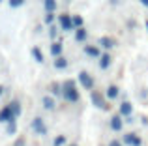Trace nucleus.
I'll return each instance as SVG.
<instances>
[{
	"label": "nucleus",
	"instance_id": "a211bd4d",
	"mask_svg": "<svg viewBox=\"0 0 148 146\" xmlns=\"http://www.w3.org/2000/svg\"><path fill=\"white\" fill-rule=\"evenodd\" d=\"M86 38H88V32L84 28H77L75 30V40L77 41H86Z\"/></svg>",
	"mask_w": 148,
	"mask_h": 146
},
{
	"label": "nucleus",
	"instance_id": "423d86ee",
	"mask_svg": "<svg viewBox=\"0 0 148 146\" xmlns=\"http://www.w3.org/2000/svg\"><path fill=\"white\" fill-rule=\"evenodd\" d=\"M58 23H60L62 30H71V28H73L71 15H68V13H62V15H58Z\"/></svg>",
	"mask_w": 148,
	"mask_h": 146
},
{
	"label": "nucleus",
	"instance_id": "a878e982",
	"mask_svg": "<svg viewBox=\"0 0 148 146\" xmlns=\"http://www.w3.org/2000/svg\"><path fill=\"white\" fill-rule=\"evenodd\" d=\"M45 23H47V25H53V23H54V15L47 13V15H45Z\"/></svg>",
	"mask_w": 148,
	"mask_h": 146
},
{
	"label": "nucleus",
	"instance_id": "ddd939ff",
	"mask_svg": "<svg viewBox=\"0 0 148 146\" xmlns=\"http://www.w3.org/2000/svg\"><path fill=\"white\" fill-rule=\"evenodd\" d=\"M122 118L118 116V114H114V116L111 118V129L112 131H120V129H122Z\"/></svg>",
	"mask_w": 148,
	"mask_h": 146
},
{
	"label": "nucleus",
	"instance_id": "412c9836",
	"mask_svg": "<svg viewBox=\"0 0 148 146\" xmlns=\"http://www.w3.org/2000/svg\"><path fill=\"white\" fill-rule=\"evenodd\" d=\"M51 92H53L56 98H62V84H51Z\"/></svg>",
	"mask_w": 148,
	"mask_h": 146
},
{
	"label": "nucleus",
	"instance_id": "f3484780",
	"mask_svg": "<svg viewBox=\"0 0 148 146\" xmlns=\"http://www.w3.org/2000/svg\"><path fill=\"white\" fill-rule=\"evenodd\" d=\"M54 68H56V70H66V68H68V60H66L64 56L54 58Z\"/></svg>",
	"mask_w": 148,
	"mask_h": 146
},
{
	"label": "nucleus",
	"instance_id": "bb28decb",
	"mask_svg": "<svg viewBox=\"0 0 148 146\" xmlns=\"http://www.w3.org/2000/svg\"><path fill=\"white\" fill-rule=\"evenodd\" d=\"M109 146H122V141H111Z\"/></svg>",
	"mask_w": 148,
	"mask_h": 146
},
{
	"label": "nucleus",
	"instance_id": "cd10ccee",
	"mask_svg": "<svg viewBox=\"0 0 148 146\" xmlns=\"http://www.w3.org/2000/svg\"><path fill=\"white\" fill-rule=\"evenodd\" d=\"M56 36V30H54V26H51V38Z\"/></svg>",
	"mask_w": 148,
	"mask_h": 146
},
{
	"label": "nucleus",
	"instance_id": "7c9ffc66",
	"mask_svg": "<svg viewBox=\"0 0 148 146\" xmlns=\"http://www.w3.org/2000/svg\"><path fill=\"white\" fill-rule=\"evenodd\" d=\"M145 25H146V30H148V19H146V23H145Z\"/></svg>",
	"mask_w": 148,
	"mask_h": 146
},
{
	"label": "nucleus",
	"instance_id": "39448f33",
	"mask_svg": "<svg viewBox=\"0 0 148 146\" xmlns=\"http://www.w3.org/2000/svg\"><path fill=\"white\" fill-rule=\"evenodd\" d=\"M15 120V116H13V113H11V109H10V105H6L2 111H0V124H10V122H13Z\"/></svg>",
	"mask_w": 148,
	"mask_h": 146
},
{
	"label": "nucleus",
	"instance_id": "9b49d317",
	"mask_svg": "<svg viewBox=\"0 0 148 146\" xmlns=\"http://www.w3.org/2000/svg\"><path fill=\"white\" fill-rule=\"evenodd\" d=\"M41 105H43V109H47V111H54L56 103H54V99L51 98V96H43V98H41Z\"/></svg>",
	"mask_w": 148,
	"mask_h": 146
},
{
	"label": "nucleus",
	"instance_id": "393cba45",
	"mask_svg": "<svg viewBox=\"0 0 148 146\" xmlns=\"http://www.w3.org/2000/svg\"><path fill=\"white\" fill-rule=\"evenodd\" d=\"M15 131H17V126H15V120H13V122H10V124H8V133H10V135H13Z\"/></svg>",
	"mask_w": 148,
	"mask_h": 146
},
{
	"label": "nucleus",
	"instance_id": "9d476101",
	"mask_svg": "<svg viewBox=\"0 0 148 146\" xmlns=\"http://www.w3.org/2000/svg\"><path fill=\"white\" fill-rule=\"evenodd\" d=\"M118 94H120V88L116 86V84H111V86L107 88V92H105V98L107 99H116Z\"/></svg>",
	"mask_w": 148,
	"mask_h": 146
},
{
	"label": "nucleus",
	"instance_id": "c756f323",
	"mask_svg": "<svg viewBox=\"0 0 148 146\" xmlns=\"http://www.w3.org/2000/svg\"><path fill=\"white\" fill-rule=\"evenodd\" d=\"M2 94H4V86L0 84V98H2Z\"/></svg>",
	"mask_w": 148,
	"mask_h": 146
},
{
	"label": "nucleus",
	"instance_id": "4be33fe9",
	"mask_svg": "<svg viewBox=\"0 0 148 146\" xmlns=\"http://www.w3.org/2000/svg\"><path fill=\"white\" fill-rule=\"evenodd\" d=\"M99 43L101 45H103V47L105 49H111V47H114V41H112V40H109V38H101V40H99Z\"/></svg>",
	"mask_w": 148,
	"mask_h": 146
},
{
	"label": "nucleus",
	"instance_id": "2f4dec72",
	"mask_svg": "<svg viewBox=\"0 0 148 146\" xmlns=\"http://www.w3.org/2000/svg\"><path fill=\"white\" fill-rule=\"evenodd\" d=\"M71 146H77V144H71Z\"/></svg>",
	"mask_w": 148,
	"mask_h": 146
},
{
	"label": "nucleus",
	"instance_id": "473e14b6",
	"mask_svg": "<svg viewBox=\"0 0 148 146\" xmlns=\"http://www.w3.org/2000/svg\"><path fill=\"white\" fill-rule=\"evenodd\" d=\"M0 2H2V0H0Z\"/></svg>",
	"mask_w": 148,
	"mask_h": 146
},
{
	"label": "nucleus",
	"instance_id": "4468645a",
	"mask_svg": "<svg viewBox=\"0 0 148 146\" xmlns=\"http://www.w3.org/2000/svg\"><path fill=\"white\" fill-rule=\"evenodd\" d=\"M8 105H10V109H11V113H13V116H15V118H17V116H21V103H19L17 99L10 101Z\"/></svg>",
	"mask_w": 148,
	"mask_h": 146
},
{
	"label": "nucleus",
	"instance_id": "dca6fc26",
	"mask_svg": "<svg viewBox=\"0 0 148 146\" xmlns=\"http://www.w3.org/2000/svg\"><path fill=\"white\" fill-rule=\"evenodd\" d=\"M32 56H34V60H36L38 64H43V55H41V49L40 47H32Z\"/></svg>",
	"mask_w": 148,
	"mask_h": 146
},
{
	"label": "nucleus",
	"instance_id": "6ab92c4d",
	"mask_svg": "<svg viewBox=\"0 0 148 146\" xmlns=\"http://www.w3.org/2000/svg\"><path fill=\"white\" fill-rule=\"evenodd\" d=\"M43 6H45V11H47V13H53V11L56 10V0H45Z\"/></svg>",
	"mask_w": 148,
	"mask_h": 146
},
{
	"label": "nucleus",
	"instance_id": "6e6552de",
	"mask_svg": "<svg viewBox=\"0 0 148 146\" xmlns=\"http://www.w3.org/2000/svg\"><path fill=\"white\" fill-rule=\"evenodd\" d=\"M131 113H133V105H131L130 101L120 103V114H122V116H131Z\"/></svg>",
	"mask_w": 148,
	"mask_h": 146
},
{
	"label": "nucleus",
	"instance_id": "c85d7f7f",
	"mask_svg": "<svg viewBox=\"0 0 148 146\" xmlns=\"http://www.w3.org/2000/svg\"><path fill=\"white\" fill-rule=\"evenodd\" d=\"M141 4H143L145 8H148V0H141Z\"/></svg>",
	"mask_w": 148,
	"mask_h": 146
},
{
	"label": "nucleus",
	"instance_id": "f03ea898",
	"mask_svg": "<svg viewBox=\"0 0 148 146\" xmlns=\"http://www.w3.org/2000/svg\"><path fill=\"white\" fill-rule=\"evenodd\" d=\"M79 83H81V86L84 88V90H94V79H92V75L88 71H81L79 73Z\"/></svg>",
	"mask_w": 148,
	"mask_h": 146
},
{
	"label": "nucleus",
	"instance_id": "1a4fd4ad",
	"mask_svg": "<svg viewBox=\"0 0 148 146\" xmlns=\"http://www.w3.org/2000/svg\"><path fill=\"white\" fill-rule=\"evenodd\" d=\"M111 55L109 53H101V56H99V68L101 70H109V66H111Z\"/></svg>",
	"mask_w": 148,
	"mask_h": 146
},
{
	"label": "nucleus",
	"instance_id": "b1692460",
	"mask_svg": "<svg viewBox=\"0 0 148 146\" xmlns=\"http://www.w3.org/2000/svg\"><path fill=\"white\" fill-rule=\"evenodd\" d=\"M25 2H26V0H10L8 4H10V8H21Z\"/></svg>",
	"mask_w": 148,
	"mask_h": 146
},
{
	"label": "nucleus",
	"instance_id": "2eb2a0df",
	"mask_svg": "<svg viewBox=\"0 0 148 146\" xmlns=\"http://www.w3.org/2000/svg\"><path fill=\"white\" fill-rule=\"evenodd\" d=\"M51 55H53L54 58L62 56V43H60V41H56V43H53V45H51Z\"/></svg>",
	"mask_w": 148,
	"mask_h": 146
},
{
	"label": "nucleus",
	"instance_id": "aec40b11",
	"mask_svg": "<svg viewBox=\"0 0 148 146\" xmlns=\"http://www.w3.org/2000/svg\"><path fill=\"white\" fill-rule=\"evenodd\" d=\"M71 23H73V28H83V17L81 15H73L71 17Z\"/></svg>",
	"mask_w": 148,
	"mask_h": 146
},
{
	"label": "nucleus",
	"instance_id": "f257e3e1",
	"mask_svg": "<svg viewBox=\"0 0 148 146\" xmlns=\"http://www.w3.org/2000/svg\"><path fill=\"white\" fill-rule=\"evenodd\" d=\"M62 98L66 99V101H69V103H77L81 99V94H79V90H77V86H75V81H66L64 84H62Z\"/></svg>",
	"mask_w": 148,
	"mask_h": 146
},
{
	"label": "nucleus",
	"instance_id": "0eeeda50",
	"mask_svg": "<svg viewBox=\"0 0 148 146\" xmlns=\"http://www.w3.org/2000/svg\"><path fill=\"white\" fill-rule=\"evenodd\" d=\"M90 99H92V103H94L98 109H107V103H105L103 96L98 94V92H92V94H90Z\"/></svg>",
	"mask_w": 148,
	"mask_h": 146
},
{
	"label": "nucleus",
	"instance_id": "7ed1b4c3",
	"mask_svg": "<svg viewBox=\"0 0 148 146\" xmlns=\"http://www.w3.org/2000/svg\"><path fill=\"white\" fill-rule=\"evenodd\" d=\"M32 129H34V133H38V135H47V126H45V122H43L41 116H36L32 120Z\"/></svg>",
	"mask_w": 148,
	"mask_h": 146
},
{
	"label": "nucleus",
	"instance_id": "5701e85b",
	"mask_svg": "<svg viewBox=\"0 0 148 146\" xmlns=\"http://www.w3.org/2000/svg\"><path fill=\"white\" fill-rule=\"evenodd\" d=\"M62 144H66V137L64 135H58L56 139L53 141V146H62Z\"/></svg>",
	"mask_w": 148,
	"mask_h": 146
},
{
	"label": "nucleus",
	"instance_id": "20e7f679",
	"mask_svg": "<svg viewBox=\"0 0 148 146\" xmlns=\"http://www.w3.org/2000/svg\"><path fill=\"white\" fill-rule=\"evenodd\" d=\"M122 141H124V144H130V146H141V144H143L141 137L135 135V133H126Z\"/></svg>",
	"mask_w": 148,
	"mask_h": 146
},
{
	"label": "nucleus",
	"instance_id": "f8f14e48",
	"mask_svg": "<svg viewBox=\"0 0 148 146\" xmlns=\"http://www.w3.org/2000/svg\"><path fill=\"white\" fill-rule=\"evenodd\" d=\"M84 55L92 56V58H98V56H101V51L98 47H94V45H86L84 47Z\"/></svg>",
	"mask_w": 148,
	"mask_h": 146
}]
</instances>
